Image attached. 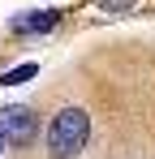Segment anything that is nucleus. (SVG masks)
I'll list each match as a JSON object with an SVG mask.
<instances>
[{
    "label": "nucleus",
    "mask_w": 155,
    "mask_h": 159,
    "mask_svg": "<svg viewBox=\"0 0 155 159\" xmlns=\"http://www.w3.org/2000/svg\"><path fill=\"white\" fill-rule=\"evenodd\" d=\"M86 142H91V112L78 103L60 107L48 125V155L52 159H78L86 151Z\"/></svg>",
    "instance_id": "f257e3e1"
},
{
    "label": "nucleus",
    "mask_w": 155,
    "mask_h": 159,
    "mask_svg": "<svg viewBox=\"0 0 155 159\" xmlns=\"http://www.w3.org/2000/svg\"><path fill=\"white\" fill-rule=\"evenodd\" d=\"M0 133H4V142H9L13 151H26V146L39 138V116H35V107H26V103L0 107Z\"/></svg>",
    "instance_id": "f03ea898"
},
{
    "label": "nucleus",
    "mask_w": 155,
    "mask_h": 159,
    "mask_svg": "<svg viewBox=\"0 0 155 159\" xmlns=\"http://www.w3.org/2000/svg\"><path fill=\"white\" fill-rule=\"evenodd\" d=\"M56 26H60V9H35V13H22V17L9 22L13 34H48Z\"/></svg>",
    "instance_id": "7ed1b4c3"
},
{
    "label": "nucleus",
    "mask_w": 155,
    "mask_h": 159,
    "mask_svg": "<svg viewBox=\"0 0 155 159\" xmlns=\"http://www.w3.org/2000/svg\"><path fill=\"white\" fill-rule=\"evenodd\" d=\"M35 73H39V65L26 60V65H17V69H4V73H0V86H22V82H30Z\"/></svg>",
    "instance_id": "20e7f679"
},
{
    "label": "nucleus",
    "mask_w": 155,
    "mask_h": 159,
    "mask_svg": "<svg viewBox=\"0 0 155 159\" xmlns=\"http://www.w3.org/2000/svg\"><path fill=\"white\" fill-rule=\"evenodd\" d=\"M95 4H99L103 13H129V9H134L138 0H95Z\"/></svg>",
    "instance_id": "39448f33"
},
{
    "label": "nucleus",
    "mask_w": 155,
    "mask_h": 159,
    "mask_svg": "<svg viewBox=\"0 0 155 159\" xmlns=\"http://www.w3.org/2000/svg\"><path fill=\"white\" fill-rule=\"evenodd\" d=\"M4 151H9V142H4V133H0V155H4Z\"/></svg>",
    "instance_id": "423d86ee"
}]
</instances>
